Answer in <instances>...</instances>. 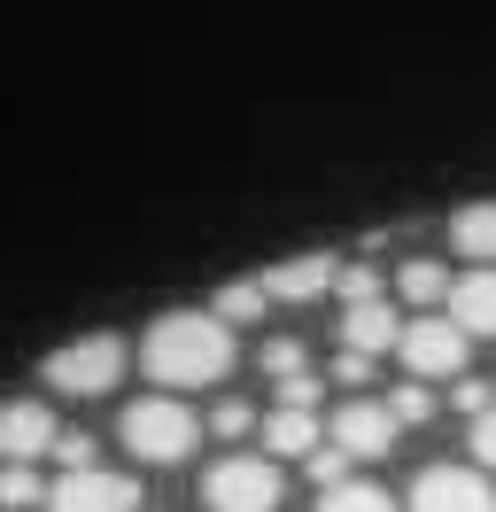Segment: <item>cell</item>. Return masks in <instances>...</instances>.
Returning <instances> with one entry per match:
<instances>
[{"mask_svg": "<svg viewBox=\"0 0 496 512\" xmlns=\"http://www.w3.org/2000/svg\"><path fill=\"white\" fill-rule=\"evenodd\" d=\"M233 326L217 311H163V319L140 334V373L163 388H210L233 373Z\"/></svg>", "mask_w": 496, "mask_h": 512, "instance_id": "cell-1", "label": "cell"}, {"mask_svg": "<svg viewBox=\"0 0 496 512\" xmlns=\"http://www.w3.org/2000/svg\"><path fill=\"white\" fill-rule=\"evenodd\" d=\"M117 435L132 443L140 466H179V458H194V443H202V419L179 404V388H163V396L124 404V412H117Z\"/></svg>", "mask_w": 496, "mask_h": 512, "instance_id": "cell-2", "label": "cell"}, {"mask_svg": "<svg viewBox=\"0 0 496 512\" xmlns=\"http://www.w3.org/2000/svg\"><path fill=\"white\" fill-rule=\"evenodd\" d=\"M39 381L55 396H109L124 381V334H78L70 350H55L39 365Z\"/></svg>", "mask_w": 496, "mask_h": 512, "instance_id": "cell-3", "label": "cell"}, {"mask_svg": "<svg viewBox=\"0 0 496 512\" xmlns=\"http://www.w3.org/2000/svg\"><path fill=\"white\" fill-rule=\"evenodd\" d=\"M279 497H287V474H279V458H256V450L217 458L202 474V505L210 512H272Z\"/></svg>", "mask_w": 496, "mask_h": 512, "instance_id": "cell-4", "label": "cell"}, {"mask_svg": "<svg viewBox=\"0 0 496 512\" xmlns=\"http://www.w3.org/2000/svg\"><path fill=\"white\" fill-rule=\"evenodd\" d=\"M465 350H473V334H465L458 319H442V303H434L427 319H403V334H396V357L419 373V381H458Z\"/></svg>", "mask_w": 496, "mask_h": 512, "instance_id": "cell-5", "label": "cell"}, {"mask_svg": "<svg viewBox=\"0 0 496 512\" xmlns=\"http://www.w3.org/2000/svg\"><path fill=\"white\" fill-rule=\"evenodd\" d=\"M411 512H496V489H489V466H427L411 481Z\"/></svg>", "mask_w": 496, "mask_h": 512, "instance_id": "cell-6", "label": "cell"}, {"mask_svg": "<svg viewBox=\"0 0 496 512\" xmlns=\"http://www.w3.org/2000/svg\"><path fill=\"white\" fill-rule=\"evenodd\" d=\"M140 489L109 466H62V481L47 489V512H132Z\"/></svg>", "mask_w": 496, "mask_h": 512, "instance_id": "cell-7", "label": "cell"}, {"mask_svg": "<svg viewBox=\"0 0 496 512\" xmlns=\"http://www.w3.org/2000/svg\"><path fill=\"white\" fill-rule=\"evenodd\" d=\"M349 458H388L396 450V435H403V419L388 412V404H372V396H357V404H341L334 412V427H326Z\"/></svg>", "mask_w": 496, "mask_h": 512, "instance_id": "cell-8", "label": "cell"}, {"mask_svg": "<svg viewBox=\"0 0 496 512\" xmlns=\"http://www.w3.org/2000/svg\"><path fill=\"white\" fill-rule=\"evenodd\" d=\"M334 272H341V256H287V264H272L264 272V295L272 303H318V295H334Z\"/></svg>", "mask_w": 496, "mask_h": 512, "instance_id": "cell-9", "label": "cell"}, {"mask_svg": "<svg viewBox=\"0 0 496 512\" xmlns=\"http://www.w3.org/2000/svg\"><path fill=\"white\" fill-rule=\"evenodd\" d=\"M450 319L473 334V342H496V264H473L465 280H450Z\"/></svg>", "mask_w": 496, "mask_h": 512, "instance_id": "cell-10", "label": "cell"}, {"mask_svg": "<svg viewBox=\"0 0 496 512\" xmlns=\"http://www.w3.org/2000/svg\"><path fill=\"white\" fill-rule=\"evenodd\" d=\"M396 334H403V319L388 311V295L341 303V350H365V357H380V350H396Z\"/></svg>", "mask_w": 496, "mask_h": 512, "instance_id": "cell-11", "label": "cell"}, {"mask_svg": "<svg viewBox=\"0 0 496 512\" xmlns=\"http://www.w3.org/2000/svg\"><path fill=\"white\" fill-rule=\"evenodd\" d=\"M55 435L62 427L47 404H0V458H47Z\"/></svg>", "mask_w": 496, "mask_h": 512, "instance_id": "cell-12", "label": "cell"}, {"mask_svg": "<svg viewBox=\"0 0 496 512\" xmlns=\"http://www.w3.org/2000/svg\"><path fill=\"white\" fill-rule=\"evenodd\" d=\"M264 450H272V458H310V450H318V412L279 404V412L264 419Z\"/></svg>", "mask_w": 496, "mask_h": 512, "instance_id": "cell-13", "label": "cell"}, {"mask_svg": "<svg viewBox=\"0 0 496 512\" xmlns=\"http://www.w3.org/2000/svg\"><path fill=\"white\" fill-rule=\"evenodd\" d=\"M450 249L473 256V264H496V202H465L450 218Z\"/></svg>", "mask_w": 496, "mask_h": 512, "instance_id": "cell-14", "label": "cell"}, {"mask_svg": "<svg viewBox=\"0 0 496 512\" xmlns=\"http://www.w3.org/2000/svg\"><path fill=\"white\" fill-rule=\"evenodd\" d=\"M310 512H396V497H388V489H380V481H326V489H318V505Z\"/></svg>", "mask_w": 496, "mask_h": 512, "instance_id": "cell-15", "label": "cell"}, {"mask_svg": "<svg viewBox=\"0 0 496 512\" xmlns=\"http://www.w3.org/2000/svg\"><path fill=\"white\" fill-rule=\"evenodd\" d=\"M403 303H419V311H434V303H442V295H450V272H442V264H434V256H411V264H403Z\"/></svg>", "mask_w": 496, "mask_h": 512, "instance_id": "cell-16", "label": "cell"}, {"mask_svg": "<svg viewBox=\"0 0 496 512\" xmlns=\"http://www.w3.org/2000/svg\"><path fill=\"white\" fill-rule=\"evenodd\" d=\"M24 505H47V489L31 474V458H0V512H24Z\"/></svg>", "mask_w": 496, "mask_h": 512, "instance_id": "cell-17", "label": "cell"}, {"mask_svg": "<svg viewBox=\"0 0 496 512\" xmlns=\"http://www.w3.org/2000/svg\"><path fill=\"white\" fill-rule=\"evenodd\" d=\"M264 303H272V295H264V280H233V288L217 295L210 311H217L225 326H241V319H264Z\"/></svg>", "mask_w": 496, "mask_h": 512, "instance_id": "cell-18", "label": "cell"}, {"mask_svg": "<svg viewBox=\"0 0 496 512\" xmlns=\"http://www.w3.org/2000/svg\"><path fill=\"white\" fill-rule=\"evenodd\" d=\"M388 412H396V419H403V427H419V419H427V412H434V388H427V381H419V373H411V381H403V388H396V396H388Z\"/></svg>", "mask_w": 496, "mask_h": 512, "instance_id": "cell-19", "label": "cell"}, {"mask_svg": "<svg viewBox=\"0 0 496 512\" xmlns=\"http://www.w3.org/2000/svg\"><path fill=\"white\" fill-rule=\"evenodd\" d=\"M210 435H225V443H241V435H256V412H248L241 396H225V404L210 412Z\"/></svg>", "mask_w": 496, "mask_h": 512, "instance_id": "cell-20", "label": "cell"}, {"mask_svg": "<svg viewBox=\"0 0 496 512\" xmlns=\"http://www.w3.org/2000/svg\"><path fill=\"white\" fill-rule=\"evenodd\" d=\"M349 466H357V458H349V450H341L334 435H326V443L310 450V481H318V489H326V481H341V474H349Z\"/></svg>", "mask_w": 496, "mask_h": 512, "instance_id": "cell-21", "label": "cell"}, {"mask_svg": "<svg viewBox=\"0 0 496 512\" xmlns=\"http://www.w3.org/2000/svg\"><path fill=\"white\" fill-rule=\"evenodd\" d=\"M465 443H473V466H489V474H496V404L473 412V435H465Z\"/></svg>", "mask_w": 496, "mask_h": 512, "instance_id": "cell-22", "label": "cell"}, {"mask_svg": "<svg viewBox=\"0 0 496 512\" xmlns=\"http://www.w3.org/2000/svg\"><path fill=\"white\" fill-rule=\"evenodd\" d=\"M279 404H303V412H318V373H310V365L279 373Z\"/></svg>", "mask_w": 496, "mask_h": 512, "instance_id": "cell-23", "label": "cell"}, {"mask_svg": "<svg viewBox=\"0 0 496 512\" xmlns=\"http://www.w3.org/2000/svg\"><path fill=\"white\" fill-rule=\"evenodd\" d=\"M256 365H264V373H295V365H303V342H287V334H279V342H264V350H256Z\"/></svg>", "mask_w": 496, "mask_h": 512, "instance_id": "cell-24", "label": "cell"}, {"mask_svg": "<svg viewBox=\"0 0 496 512\" xmlns=\"http://www.w3.org/2000/svg\"><path fill=\"white\" fill-rule=\"evenodd\" d=\"M47 458H62V466H93V435H78V427H70V435H55V450H47Z\"/></svg>", "mask_w": 496, "mask_h": 512, "instance_id": "cell-25", "label": "cell"}, {"mask_svg": "<svg viewBox=\"0 0 496 512\" xmlns=\"http://www.w3.org/2000/svg\"><path fill=\"white\" fill-rule=\"evenodd\" d=\"M334 381H349V388L372 381V357H365V350H341V357H334Z\"/></svg>", "mask_w": 496, "mask_h": 512, "instance_id": "cell-26", "label": "cell"}, {"mask_svg": "<svg viewBox=\"0 0 496 512\" xmlns=\"http://www.w3.org/2000/svg\"><path fill=\"white\" fill-rule=\"evenodd\" d=\"M450 404H458V412L473 419L481 404H496V388H489V381H458V396H450Z\"/></svg>", "mask_w": 496, "mask_h": 512, "instance_id": "cell-27", "label": "cell"}]
</instances>
